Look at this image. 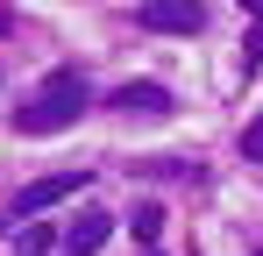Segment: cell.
Returning <instances> with one entry per match:
<instances>
[{
  "label": "cell",
  "instance_id": "obj_4",
  "mask_svg": "<svg viewBox=\"0 0 263 256\" xmlns=\"http://www.w3.org/2000/svg\"><path fill=\"white\" fill-rule=\"evenodd\" d=\"M79 185H86V171H57V178H36V185L14 199V213H43V207H57L64 192H79Z\"/></svg>",
  "mask_w": 263,
  "mask_h": 256
},
{
  "label": "cell",
  "instance_id": "obj_3",
  "mask_svg": "<svg viewBox=\"0 0 263 256\" xmlns=\"http://www.w3.org/2000/svg\"><path fill=\"white\" fill-rule=\"evenodd\" d=\"M107 235H114V221H107L100 207H86L71 228H64V256H100V242H107Z\"/></svg>",
  "mask_w": 263,
  "mask_h": 256
},
{
  "label": "cell",
  "instance_id": "obj_2",
  "mask_svg": "<svg viewBox=\"0 0 263 256\" xmlns=\"http://www.w3.org/2000/svg\"><path fill=\"white\" fill-rule=\"evenodd\" d=\"M135 14H142V29H157V36H199V29H206V7H199V0H142Z\"/></svg>",
  "mask_w": 263,
  "mask_h": 256
},
{
  "label": "cell",
  "instance_id": "obj_7",
  "mask_svg": "<svg viewBox=\"0 0 263 256\" xmlns=\"http://www.w3.org/2000/svg\"><path fill=\"white\" fill-rule=\"evenodd\" d=\"M242 157H249V164H263V114L249 121V135H242Z\"/></svg>",
  "mask_w": 263,
  "mask_h": 256
},
{
  "label": "cell",
  "instance_id": "obj_8",
  "mask_svg": "<svg viewBox=\"0 0 263 256\" xmlns=\"http://www.w3.org/2000/svg\"><path fill=\"white\" fill-rule=\"evenodd\" d=\"M242 7H249V14H256V22H263V0H242Z\"/></svg>",
  "mask_w": 263,
  "mask_h": 256
},
{
  "label": "cell",
  "instance_id": "obj_5",
  "mask_svg": "<svg viewBox=\"0 0 263 256\" xmlns=\"http://www.w3.org/2000/svg\"><path fill=\"white\" fill-rule=\"evenodd\" d=\"M114 107L121 114H171V93L149 85V79H135V85H114Z\"/></svg>",
  "mask_w": 263,
  "mask_h": 256
},
{
  "label": "cell",
  "instance_id": "obj_1",
  "mask_svg": "<svg viewBox=\"0 0 263 256\" xmlns=\"http://www.w3.org/2000/svg\"><path fill=\"white\" fill-rule=\"evenodd\" d=\"M86 71H50L29 100H22V114H14V128L22 135H64L71 121H86Z\"/></svg>",
  "mask_w": 263,
  "mask_h": 256
},
{
  "label": "cell",
  "instance_id": "obj_6",
  "mask_svg": "<svg viewBox=\"0 0 263 256\" xmlns=\"http://www.w3.org/2000/svg\"><path fill=\"white\" fill-rule=\"evenodd\" d=\"M157 228H164V207H157V199H142V207H135V242H142V249H157Z\"/></svg>",
  "mask_w": 263,
  "mask_h": 256
}]
</instances>
